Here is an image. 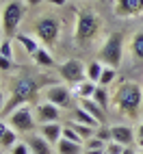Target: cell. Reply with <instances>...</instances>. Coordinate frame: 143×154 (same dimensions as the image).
<instances>
[{
	"instance_id": "6",
	"label": "cell",
	"mask_w": 143,
	"mask_h": 154,
	"mask_svg": "<svg viewBox=\"0 0 143 154\" xmlns=\"http://www.w3.org/2000/svg\"><path fill=\"white\" fill-rule=\"evenodd\" d=\"M35 33H37V39L44 44V48L56 46L59 37H61V20H59L56 15L44 13V15L35 22Z\"/></svg>"
},
{
	"instance_id": "32",
	"label": "cell",
	"mask_w": 143,
	"mask_h": 154,
	"mask_svg": "<svg viewBox=\"0 0 143 154\" xmlns=\"http://www.w3.org/2000/svg\"><path fill=\"white\" fill-rule=\"evenodd\" d=\"M9 152H11V154H30V148H28V143H26V141H17Z\"/></svg>"
},
{
	"instance_id": "21",
	"label": "cell",
	"mask_w": 143,
	"mask_h": 154,
	"mask_svg": "<svg viewBox=\"0 0 143 154\" xmlns=\"http://www.w3.org/2000/svg\"><path fill=\"white\" fill-rule=\"evenodd\" d=\"M33 61H35L39 67H50V65H54V59H52V54H50V50L44 48V46L37 50V54L33 57Z\"/></svg>"
},
{
	"instance_id": "44",
	"label": "cell",
	"mask_w": 143,
	"mask_h": 154,
	"mask_svg": "<svg viewBox=\"0 0 143 154\" xmlns=\"http://www.w3.org/2000/svg\"><path fill=\"white\" fill-rule=\"evenodd\" d=\"M141 152H143V150H141Z\"/></svg>"
},
{
	"instance_id": "14",
	"label": "cell",
	"mask_w": 143,
	"mask_h": 154,
	"mask_svg": "<svg viewBox=\"0 0 143 154\" xmlns=\"http://www.w3.org/2000/svg\"><path fill=\"white\" fill-rule=\"evenodd\" d=\"M39 135H41L44 139H48L50 143H59L61 139H63V126H61L59 122H52V124H41Z\"/></svg>"
},
{
	"instance_id": "17",
	"label": "cell",
	"mask_w": 143,
	"mask_h": 154,
	"mask_svg": "<svg viewBox=\"0 0 143 154\" xmlns=\"http://www.w3.org/2000/svg\"><path fill=\"white\" fill-rule=\"evenodd\" d=\"M130 52L139 63H143V30H137L132 35V42H130Z\"/></svg>"
},
{
	"instance_id": "39",
	"label": "cell",
	"mask_w": 143,
	"mask_h": 154,
	"mask_svg": "<svg viewBox=\"0 0 143 154\" xmlns=\"http://www.w3.org/2000/svg\"><path fill=\"white\" fill-rule=\"evenodd\" d=\"M83 154H104V150H85Z\"/></svg>"
},
{
	"instance_id": "45",
	"label": "cell",
	"mask_w": 143,
	"mask_h": 154,
	"mask_svg": "<svg viewBox=\"0 0 143 154\" xmlns=\"http://www.w3.org/2000/svg\"><path fill=\"white\" fill-rule=\"evenodd\" d=\"M104 154H106V152H104Z\"/></svg>"
},
{
	"instance_id": "4",
	"label": "cell",
	"mask_w": 143,
	"mask_h": 154,
	"mask_svg": "<svg viewBox=\"0 0 143 154\" xmlns=\"http://www.w3.org/2000/svg\"><path fill=\"white\" fill-rule=\"evenodd\" d=\"M26 17V2L24 0H9L0 11V30L11 37L15 35V30L20 28V24Z\"/></svg>"
},
{
	"instance_id": "43",
	"label": "cell",
	"mask_w": 143,
	"mask_h": 154,
	"mask_svg": "<svg viewBox=\"0 0 143 154\" xmlns=\"http://www.w3.org/2000/svg\"><path fill=\"white\" fill-rule=\"evenodd\" d=\"M0 33H2V30H0Z\"/></svg>"
},
{
	"instance_id": "35",
	"label": "cell",
	"mask_w": 143,
	"mask_h": 154,
	"mask_svg": "<svg viewBox=\"0 0 143 154\" xmlns=\"http://www.w3.org/2000/svg\"><path fill=\"white\" fill-rule=\"evenodd\" d=\"M24 2H26V7H37V5L46 2V0H24Z\"/></svg>"
},
{
	"instance_id": "38",
	"label": "cell",
	"mask_w": 143,
	"mask_h": 154,
	"mask_svg": "<svg viewBox=\"0 0 143 154\" xmlns=\"http://www.w3.org/2000/svg\"><path fill=\"white\" fill-rule=\"evenodd\" d=\"M5 104H7V100L2 96V91H0V111H5Z\"/></svg>"
},
{
	"instance_id": "24",
	"label": "cell",
	"mask_w": 143,
	"mask_h": 154,
	"mask_svg": "<svg viewBox=\"0 0 143 154\" xmlns=\"http://www.w3.org/2000/svg\"><path fill=\"white\" fill-rule=\"evenodd\" d=\"M102 69H104V63H100V61H91V63L87 65V78L93 80V83H98L100 76H102Z\"/></svg>"
},
{
	"instance_id": "12",
	"label": "cell",
	"mask_w": 143,
	"mask_h": 154,
	"mask_svg": "<svg viewBox=\"0 0 143 154\" xmlns=\"http://www.w3.org/2000/svg\"><path fill=\"white\" fill-rule=\"evenodd\" d=\"M24 141L28 143L30 154H54L52 143H50L48 139H44L41 135H30V137H26Z\"/></svg>"
},
{
	"instance_id": "28",
	"label": "cell",
	"mask_w": 143,
	"mask_h": 154,
	"mask_svg": "<svg viewBox=\"0 0 143 154\" xmlns=\"http://www.w3.org/2000/svg\"><path fill=\"white\" fill-rule=\"evenodd\" d=\"M96 137L100 139V141H104V143H108V141H113V132H111V126H106V124H102L98 130H96Z\"/></svg>"
},
{
	"instance_id": "26",
	"label": "cell",
	"mask_w": 143,
	"mask_h": 154,
	"mask_svg": "<svg viewBox=\"0 0 143 154\" xmlns=\"http://www.w3.org/2000/svg\"><path fill=\"white\" fill-rule=\"evenodd\" d=\"M93 102H98V104L102 106V109H108V104H111V96H108V91H106V87H100L98 85V89H96V94H93Z\"/></svg>"
},
{
	"instance_id": "13",
	"label": "cell",
	"mask_w": 143,
	"mask_h": 154,
	"mask_svg": "<svg viewBox=\"0 0 143 154\" xmlns=\"http://www.w3.org/2000/svg\"><path fill=\"white\" fill-rule=\"evenodd\" d=\"M111 132H113V141L121 143V146H130L132 141H137V132L132 130L130 126H124V124H117V126H111Z\"/></svg>"
},
{
	"instance_id": "10",
	"label": "cell",
	"mask_w": 143,
	"mask_h": 154,
	"mask_svg": "<svg viewBox=\"0 0 143 154\" xmlns=\"http://www.w3.org/2000/svg\"><path fill=\"white\" fill-rule=\"evenodd\" d=\"M35 119L37 124H52V122H59L61 119V109L56 104H52V102H39V104L35 106Z\"/></svg>"
},
{
	"instance_id": "27",
	"label": "cell",
	"mask_w": 143,
	"mask_h": 154,
	"mask_svg": "<svg viewBox=\"0 0 143 154\" xmlns=\"http://www.w3.org/2000/svg\"><path fill=\"white\" fill-rule=\"evenodd\" d=\"M63 139H67V141H74V143H80V146H85V139L80 137L78 132L69 126V124H67V126H63Z\"/></svg>"
},
{
	"instance_id": "23",
	"label": "cell",
	"mask_w": 143,
	"mask_h": 154,
	"mask_svg": "<svg viewBox=\"0 0 143 154\" xmlns=\"http://www.w3.org/2000/svg\"><path fill=\"white\" fill-rule=\"evenodd\" d=\"M69 126L74 128V130L78 132V135L85 139V141H87V139H91V137H96V130H98V128H91V126H87V124H80V122H74V119L69 122Z\"/></svg>"
},
{
	"instance_id": "9",
	"label": "cell",
	"mask_w": 143,
	"mask_h": 154,
	"mask_svg": "<svg viewBox=\"0 0 143 154\" xmlns=\"http://www.w3.org/2000/svg\"><path fill=\"white\" fill-rule=\"evenodd\" d=\"M41 96L46 102H52V104H56L61 111L63 109H72L74 106V98H72V91L65 87V85H48L44 91H41Z\"/></svg>"
},
{
	"instance_id": "41",
	"label": "cell",
	"mask_w": 143,
	"mask_h": 154,
	"mask_svg": "<svg viewBox=\"0 0 143 154\" xmlns=\"http://www.w3.org/2000/svg\"><path fill=\"white\" fill-rule=\"evenodd\" d=\"M137 146H139V148L143 150V139H137Z\"/></svg>"
},
{
	"instance_id": "16",
	"label": "cell",
	"mask_w": 143,
	"mask_h": 154,
	"mask_svg": "<svg viewBox=\"0 0 143 154\" xmlns=\"http://www.w3.org/2000/svg\"><path fill=\"white\" fill-rule=\"evenodd\" d=\"M15 37H17L20 46L26 50V54H28V57H35V54H37V50L41 48V46L37 44V39H33L30 35H26V33H15Z\"/></svg>"
},
{
	"instance_id": "25",
	"label": "cell",
	"mask_w": 143,
	"mask_h": 154,
	"mask_svg": "<svg viewBox=\"0 0 143 154\" xmlns=\"http://www.w3.org/2000/svg\"><path fill=\"white\" fill-rule=\"evenodd\" d=\"M115 76H117L115 67L104 65V69H102V76H100V80H98V85H100V87H108V85H113V83H115Z\"/></svg>"
},
{
	"instance_id": "40",
	"label": "cell",
	"mask_w": 143,
	"mask_h": 154,
	"mask_svg": "<svg viewBox=\"0 0 143 154\" xmlns=\"http://www.w3.org/2000/svg\"><path fill=\"white\" fill-rule=\"evenodd\" d=\"M121 154H137V152H135V150H132V148L128 146V148H124V152H121Z\"/></svg>"
},
{
	"instance_id": "31",
	"label": "cell",
	"mask_w": 143,
	"mask_h": 154,
	"mask_svg": "<svg viewBox=\"0 0 143 154\" xmlns=\"http://www.w3.org/2000/svg\"><path fill=\"white\" fill-rule=\"evenodd\" d=\"M124 148H126V146H121V143H117V141H108L106 148H104V152H106V154H121V152H124Z\"/></svg>"
},
{
	"instance_id": "3",
	"label": "cell",
	"mask_w": 143,
	"mask_h": 154,
	"mask_svg": "<svg viewBox=\"0 0 143 154\" xmlns=\"http://www.w3.org/2000/svg\"><path fill=\"white\" fill-rule=\"evenodd\" d=\"M100 33V17L96 11L91 9H85V11L78 13L76 20V30H74V39L80 48H87Z\"/></svg>"
},
{
	"instance_id": "33",
	"label": "cell",
	"mask_w": 143,
	"mask_h": 154,
	"mask_svg": "<svg viewBox=\"0 0 143 154\" xmlns=\"http://www.w3.org/2000/svg\"><path fill=\"white\" fill-rule=\"evenodd\" d=\"M13 67V61L7 59V57H0V72H9Z\"/></svg>"
},
{
	"instance_id": "19",
	"label": "cell",
	"mask_w": 143,
	"mask_h": 154,
	"mask_svg": "<svg viewBox=\"0 0 143 154\" xmlns=\"http://www.w3.org/2000/svg\"><path fill=\"white\" fill-rule=\"evenodd\" d=\"M85 146H80V143H74V141H67V139H61L56 143V150L59 154H83Z\"/></svg>"
},
{
	"instance_id": "8",
	"label": "cell",
	"mask_w": 143,
	"mask_h": 154,
	"mask_svg": "<svg viewBox=\"0 0 143 154\" xmlns=\"http://www.w3.org/2000/svg\"><path fill=\"white\" fill-rule=\"evenodd\" d=\"M59 76L65 80L67 85H80L83 80H87V65L78 59H67L59 65Z\"/></svg>"
},
{
	"instance_id": "1",
	"label": "cell",
	"mask_w": 143,
	"mask_h": 154,
	"mask_svg": "<svg viewBox=\"0 0 143 154\" xmlns=\"http://www.w3.org/2000/svg\"><path fill=\"white\" fill-rule=\"evenodd\" d=\"M111 102L115 104V109L121 115L128 117H139V111L143 106V91L137 83L126 80V83H119L117 89L111 96Z\"/></svg>"
},
{
	"instance_id": "15",
	"label": "cell",
	"mask_w": 143,
	"mask_h": 154,
	"mask_svg": "<svg viewBox=\"0 0 143 154\" xmlns=\"http://www.w3.org/2000/svg\"><path fill=\"white\" fill-rule=\"evenodd\" d=\"M78 106H80V109H85L91 117H96V119L100 122V124H104V119H106V111L102 109L98 102H93V98H83Z\"/></svg>"
},
{
	"instance_id": "30",
	"label": "cell",
	"mask_w": 143,
	"mask_h": 154,
	"mask_svg": "<svg viewBox=\"0 0 143 154\" xmlns=\"http://www.w3.org/2000/svg\"><path fill=\"white\" fill-rule=\"evenodd\" d=\"M104 148H106V143L100 141L98 137H91L85 141V150H104Z\"/></svg>"
},
{
	"instance_id": "22",
	"label": "cell",
	"mask_w": 143,
	"mask_h": 154,
	"mask_svg": "<svg viewBox=\"0 0 143 154\" xmlns=\"http://www.w3.org/2000/svg\"><path fill=\"white\" fill-rule=\"evenodd\" d=\"M78 96H80V100L83 98H93V94H96V89H98V83H93V80H83V83H80L78 87Z\"/></svg>"
},
{
	"instance_id": "36",
	"label": "cell",
	"mask_w": 143,
	"mask_h": 154,
	"mask_svg": "<svg viewBox=\"0 0 143 154\" xmlns=\"http://www.w3.org/2000/svg\"><path fill=\"white\" fill-rule=\"evenodd\" d=\"M7 128H9V124H7L5 119H0V137H2L5 132H7Z\"/></svg>"
},
{
	"instance_id": "37",
	"label": "cell",
	"mask_w": 143,
	"mask_h": 154,
	"mask_svg": "<svg viewBox=\"0 0 143 154\" xmlns=\"http://www.w3.org/2000/svg\"><path fill=\"white\" fill-rule=\"evenodd\" d=\"M137 139H143V122L137 126Z\"/></svg>"
},
{
	"instance_id": "34",
	"label": "cell",
	"mask_w": 143,
	"mask_h": 154,
	"mask_svg": "<svg viewBox=\"0 0 143 154\" xmlns=\"http://www.w3.org/2000/svg\"><path fill=\"white\" fill-rule=\"evenodd\" d=\"M46 2L52 7H63V5H67V0H46Z\"/></svg>"
},
{
	"instance_id": "42",
	"label": "cell",
	"mask_w": 143,
	"mask_h": 154,
	"mask_svg": "<svg viewBox=\"0 0 143 154\" xmlns=\"http://www.w3.org/2000/svg\"><path fill=\"white\" fill-rule=\"evenodd\" d=\"M139 154H143V152H139Z\"/></svg>"
},
{
	"instance_id": "11",
	"label": "cell",
	"mask_w": 143,
	"mask_h": 154,
	"mask_svg": "<svg viewBox=\"0 0 143 154\" xmlns=\"http://www.w3.org/2000/svg\"><path fill=\"white\" fill-rule=\"evenodd\" d=\"M115 13L119 17H135L143 13V0H115Z\"/></svg>"
},
{
	"instance_id": "5",
	"label": "cell",
	"mask_w": 143,
	"mask_h": 154,
	"mask_svg": "<svg viewBox=\"0 0 143 154\" xmlns=\"http://www.w3.org/2000/svg\"><path fill=\"white\" fill-rule=\"evenodd\" d=\"M121 59H124V37L121 33H111L98 50V61L108 67H117Z\"/></svg>"
},
{
	"instance_id": "18",
	"label": "cell",
	"mask_w": 143,
	"mask_h": 154,
	"mask_svg": "<svg viewBox=\"0 0 143 154\" xmlns=\"http://www.w3.org/2000/svg\"><path fill=\"white\" fill-rule=\"evenodd\" d=\"M72 117H74V122H80V124H87V126H91V128H100V126H102V124H100V122H98L96 117H91L89 113H87L85 109H80V106H76V109H74V115H72Z\"/></svg>"
},
{
	"instance_id": "20",
	"label": "cell",
	"mask_w": 143,
	"mask_h": 154,
	"mask_svg": "<svg viewBox=\"0 0 143 154\" xmlns=\"http://www.w3.org/2000/svg\"><path fill=\"white\" fill-rule=\"evenodd\" d=\"M17 135H20V132H17V130H13L11 126H9V128H7V132H5L2 137H0V148H2V150H11L15 143L20 141V137H17Z\"/></svg>"
},
{
	"instance_id": "29",
	"label": "cell",
	"mask_w": 143,
	"mask_h": 154,
	"mask_svg": "<svg viewBox=\"0 0 143 154\" xmlns=\"http://www.w3.org/2000/svg\"><path fill=\"white\" fill-rule=\"evenodd\" d=\"M0 57H7V59L13 61V46H11L9 39H2V42H0Z\"/></svg>"
},
{
	"instance_id": "2",
	"label": "cell",
	"mask_w": 143,
	"mask_h": 154,
	"mask_svg": "<svg viewBox=\"0 0 143 154\" xmlns=\"http://www.w3.org/2000/svg\"><path fill=\"white\" fill-rule=\"evenodd\" d=\"M39 94V83L33 76H17L11 85V96H9L7 104H5V113L9 115L11 111H15L17 106H24L26 102H30Z\"/></svg>"
},
{
	"instance_id": "7",
	"label": "cell",
	"mask_w": 143,
	"mask_h": 154,
	"mask_svg": "<svg viewBox=\"0 0 143 154\" xmlns=\"http://www.w3.org/2000/svg\"><path fill=\"white\" fill-rule=\"evenodd\" d=\"M7 124L11 126L17 132H30L37 126V119H35V111L30 109L28 104L24 106H17L15 111H11L7 115Z\"/></svg>"
}]
</instances>
